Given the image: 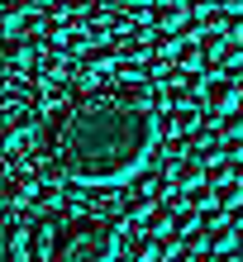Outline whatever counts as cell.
I'll list each match as a JSON object with an SVG mask.
<instances>
[{
	"label": "cell",
	"instance_id": "obj_1",
	"mask_svg": "<svg viewBox=\"0 0 243 262\" xmlns=\"http://www.w3.org/2000/svg\"><path fill=\"white\" fill-rule=\"evenodd\" d=\"M158 119L153 110L129 105L119 91H77L57 105L43 124V152L57 172L77 186H124L139 177L158 152Z\"/></svg>",
	"mask_w": 243,
	"mask_h": 262
},
{
	"label": "cell",
	"instance_id": "obj_2",
	"mask_svg": "<svg viewBox=\"0 0 243 262\" xmlns=\"http://www.w3.org/2000/svg\"><path fill=\"white\" fill-rule=\"evenodd\" d=\"M119 248H124V234L105 214H81V220L62 224L53 262H119Z\"/></svg>",
	"mask_w": 243,
	"mask_h": 262
},
{
	"label": "cell",
	"instance_id": "obj_3",
	"mask_svg": "<svg viewBox=\"0 0 243 262\" xmlns=\"http://www.w3.org/2000/svg\"><path fill=\"white\" fill-rule=\"evenodd\" d=\"M201 100H205V110L210 115H234L238 110V105H243V91H238V81H234V76H219L215 67H210L205 72V86H201Z\"/></svg>",
	"mask_w": 243,
	"mask_h": 262
},
{
	"label": "cell",
	"instance_id": "obj_4",
	"mask_svg": "<svg viewBox=\"0 0 243 262\" xmlns=\"http://www.w3.org/2000/svg\"><path fill=\"white\" fill-rule=\"evenodd\" d=\"M5 205H10V210L38 205V172H34V162H14V158H10V172H5Z\"/></svg>",
	"mask_w": 243,
	"mask_h": 262
},
{
	"label": "cell",
	"instance_id": "obj_5",
	"mask_svg": "<svg viewBox=\"0 0 243 262\" xmlns=\"http://www.w3.org/2000/svg\"><path fill=\"white\" fill-rule=\"evenodd\" d=\"M162 172H167V181H172L176 191H195V186H205V177H210V158L191 143V152H186V158L162 162Z\"/></svg>",
	"mask_w": 243,
	"mask_h": 262
},
{
	"label": "cell",
	"instance_id": "obj_6",
	"mask_svg": "<svg viewBox=\"0 0 243 262\" xmlns=\"http://www.w3.org/2000/svg\"><path fill=\"white\" fill-rule=\"evenodd\" d=\"M191 19H195V14L181 5V0H162V5H153V19H148V24H153L158 34H181Z\"/></svg>",
	"mask_w": 243,
	"mask_h": 262
},
{
	"label": "cell",
	"instance_id": "obj_7",
	"mask_svg": "<svg viewBox=\"0 0 243 262\" xmlns=\"http://www.w3.org/2000/svg\"><path fill=\"white\" fill-rule=\"evenodd\" d=\"M29 62H34V43L19 38V34H10V43H5V72L10 76H24Z\"/></svg>",
	"mask_w": 243,
	"mask_h": 262
},
{
	"label": "cell",
	"instance_id": "obj_8",
	"mask_svg": "<svg viewBox=\"0 0 243 262\" xmlns=\"http://www.w3.org/2000/svg\"><path fill=\"white\" fill-rule=\"evenodd\" d=\"M158 129H162V138H186V134H195V110H162Z\"/></svg>",
	"mask_w": 243,
	"mask_h": 262
},
{
	"label": "cell",
	"instance_id": "obj_9",
	"mask_svg": "<svg viewBox=\"0 0 243 262\" xmlns=\"http://www.w3.org/2000/svg\"><path fill=\"white\" fill-rule=\"evenodd\" d=\"M215 205H219V210H238V205H243V181H238V177L215 186Z\"/></svg>",
	"mask_w": 243,
	"mask_h": 262
},
{
	"label": "cell",
	"instance_id": "obj_10",
	"mask_svg": "<svg viewBox=\"0 0 243 262\" xmlns=\"http://www.w3.org/2000/svg\"><path fill=\"white\" fill-rule=\"evenodd\" d=\"M86 43H91V34H86V29H72V34L62 38V48H67V53H81Z\"/></svg>",
	"mask_w": 243,
	"mask_h": 262
},
{
	"label": "cell",
	"instance_id": "obj_11",
	"mask_svg": "<svg viewBox=\"0 0 243 262\" xmlns=\"http://www.w3.org/2000/svg\"><path fill=\"white\" fill-rule=\"evenodd\" d=\"M215 5H219L224 14H243V0H215Z\"/></svg>",
	"mask_w": 243,
	"mask_h": 262
},
{
	"label": "cell",
	"instance_id": "obj_12",
	"mask_svg": "<svg viewBox=\"0 0 243 262\" xmlns=\"http://www.w3.org/2000/svg\"><path fill=\"white\" fill-rule=\"evenodd\" d=\"M210 262H234V257H229V253H219V257H210Z\"/></svg>",
	"mask_w": 243,
	"mask_h": 262
},
{
	"label": "cell",
	"instance_id": "obj_13",
	"mask_svg": "<svg viewBox=\"0 0 243 262\" xmlns=\"http://www.w3.org/2000/svg\"><path fill=\"white\" fill-rule=\"evenodd\" d=\"M238 38H243V34H238Z\"/></svg>",
	"mask_w": 243,
	"mask_h": 262
}]
</instances>
